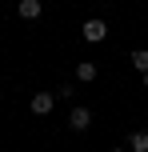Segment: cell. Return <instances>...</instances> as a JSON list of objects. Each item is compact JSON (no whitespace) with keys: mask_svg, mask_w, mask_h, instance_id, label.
I'll return each instance as SVG.
<instances>
[{"mask_svg":"<svg viewBox=\"0 0 148 152\" xmlns=\"http://www.w3.org/2000/svg\"><path fill=\"white\" fill-rule=\"evenodd\" d=\"M80 32H84L88 44H100V40L108 36V24H104V20H84V28H80Z\"/></svg>","mask_w":148,"mask_h":152,"instance_id":"obj_1","label":"cell"},{"mask_svg":"<svg viewBox=\"0 0 148 152\" xmlns=\"http://www.w3.org/2000/svg\"><path fill=\"white\" fill-rule=\"evenodd\" d=\"M56 104V92H32V112L36 116H48Z\"/></svg>","mask_w":148,"mask_h":152,"instance_id":"obj_2","label":"cell"},{"mask_svg":"<svg viewBox=\"0 0 148 152\" xmlns=\"http://www.w3.org/2000/svg\"><path fill=\"white\" fill-rule=\"evenodd\" d=\"M88 124H92V112H88V108H72V112H68V128L84 132Z\"/></svg>","mask_w":148,"mask_h":152,"instance_id":"obj_3","label":"cell"},{"mask_svg":"<svg viewBox=\"0 0 148 152\" xmlns=\"http://www.w3.org/2000/svg\"><path fill=\"white\" fill-rule=\"evenodd\" d=\"M16 12H20L24 20H36V16L44 12V4H40V0H20V4H16Z\"/></svg>","mask_w":148,"mask_h":152,"instance_id":"obj_4","label":"cell"},{"mask_svg":"<svg viewBox=\"0 0 148 152\" xmlns=\"http://www.w3.org/2000/svg\"><path fill=\"white\" fill-rule=\"evenodd\" d=\"M76 80H84V84L96 80V64H92V60H80V64H76Z\"/></svg>","mask_w":148,"mask_h":152,"instance_id":"obj_5","label":"cell"},{"mask_svg":"<svg viewBox=\"0 0 148 152\" xmlns=\"http://www.w3.org/2000/svg\"><path fill=\"white\" fill-rule=\"evenodd\" d=\"M128 144H132V152H148V132H132Z\"/></svg>","mask_w":148,"mask_h":152,"instance_id":"obj_6","label":"cell"},{"mask_svg":"<svg viewBox=\"0 0 148 152\" xmlns=\"http://www.w3.org/2000/svg\"><path fill=\"white\" fill-rule=\"evenodd\" d=\"M132 64L140 72H148V48H136V52H132Z\"/></svg>","mask_w":148,"mask_h":152,"instance_id":"obj_7","label":"cell"},{"mask_svg":"<svg viewBox=\"0 0 148 152\" xmlns=\"http://www.w3.org/2000/svg\"><path fill=\"white\" fill-rule=\"evenodd\" d=\"M144 88H148V72H144Z\"/></svg>","mask_w":148,"mask_h":152,"instance_id":"obj_8","label":"cell"},{"mask_svg":"<svg viewBox=\"0 0 148 152\" xmlns=\"http://www.w3.org/2000/svg\"><path fill=\"white\" fill-rule=\"evenodd\" d=\"M112 152H124V148H112Z\"/></svg>","mask_w":148,"mask_h":152,"instance_id":"obj_9","label":"cell"}]
</instances>
